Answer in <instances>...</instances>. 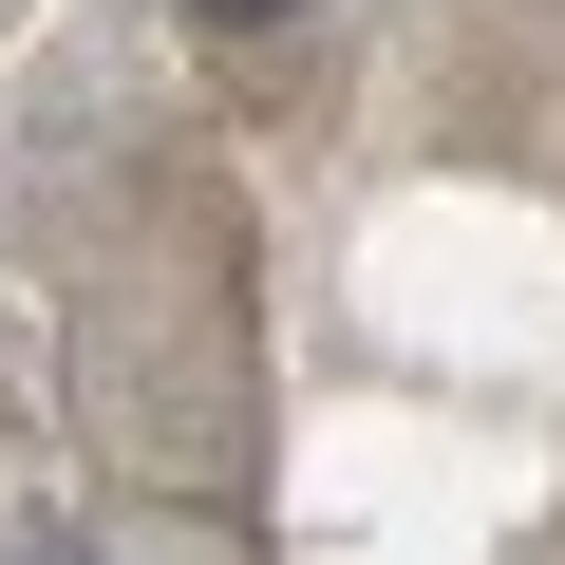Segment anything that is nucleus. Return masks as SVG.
<instances>
[{
	"label": "nucleus",
	"instance_id": "f257e3e1",
	"mask_svg": "<svg viewBox=\"0 0 565 565\" xmlns=\"http://www.w3.org/2000/svg\"><path fill=\"white\" fill-rule=\"evenodd\" d=\"M189 20H207V39H282L302 0H189Z\"/></svg>",
	"mask_w": 565,
	"mask_h": 565
},
{
	"label": "nucleus",
	"instance_id": "f03ea898",
	"mask_svg": "<svg viewBox=\"0 0 565 565\" xmlns=\"http://www.w3.org/2000/svg\"><path fill=\"white\" fill-rule=\"evenodd\" d=\"M20 565H76V546H20Z\"/></svg>",
	"mask_w": 565,
	"mask_h": 565
}]
</instances>
